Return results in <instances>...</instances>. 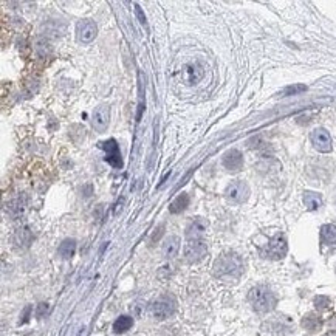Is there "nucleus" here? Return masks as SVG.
<instances>
[{"label":"nucleus","mask_w":336,"mask_h":336,"mask_svg":"<svg viewBox=\"0 0 336 336\" xmlns=\"http://www.w3.org/2000/svg\"><path fill=\"white\" fill-rule=\"evenodd\" d=\"M302 327L307 330V331H312V333H315V331H319L321 330V327H322V319L318 316V315H315V313H309V315H305L304 318H302Z\"/></svg>","instance_id":"17"},{"label":"nucleus","mask_w":336,"mask_h":336,"mask_svg":"<svg viewBox=\"0 0 336 336\" xmlns=\"http://www.w3.org/2000/svg\"><path fill=\"white\" fill-rule=\"evenodd\" d=\"M328 305H330V299L327 296H316L315 297V307L318 310L324 312V310L328 309Z\"/></svg>","instance_id":"24"},{"label":"nucleus","mask_w":336,"mask_h":336,"mask_svg":"<svg viewBox=\"0 0 336 336\" xmlns=\"http://www.w3.org/2000/svg\"><path fill=\"white\" fill-rule=\"evenodd\" d=\"M13 242H14V246L17 249H26L28 246L31 245V242H33V234H31V231L28 230L26 227L19 228L16 231V234H14Z\"/></svg>","instance_id":"14"},{"label":"nucleus","mask_w":336,"mask_h":336,"mask_svg":"<svg viewBox=\"0 0 336 336\" xmlns=\"http://www.w3.org/2000/svg\"><path fill=\"white\" fill-rule=\"evenodd\" d=\"M288 251V245H287V239L284 234H276L270 242L268 245L265 246L264 249V256L267 259H271V260H281L285 257Z\"/></svg>","instance_id":"4"},{"label":"nucleus","mask_w":336,"mask_h":336,"mask_svg":"<svg viewBox=\"0 0 336 336\" xmlns=\"http://www.w3.org/2000/svg\"><path fill=\"white\" fill-rule=\"evenodd\" d=\"M312 144L315 146L316 151L322 152V154H328L331 152L333 146H331V136L330 133L322 129V127H318L312 132Z\"/></svg>","instance_id":"10"},{"label":"nucleus","mask_w":336,"mask_h":336,"mask_svg":"<svg viewBox=\"0 0 336 336\" xmlns=\"http://www.w3.org/2000/svg\"><path fill=\"white\" fill-rule=\"evenodd\" d=\"M132 325H133V319L130 316H127V315H123V316H120L114 322V331L118 333V334L120 333H126L127 330L132 328Z\"/></svg>","instance_id":"22"},{"label":"nucleus","mask_w":336,"mask_h":336,"mask_svg":"<svg viewBox=\"0 0 336 336\" xmlns=\"http://www.w3.org/2000/svg\"><path fill=\"white\" fill-rule=\"evenodd\" d=\"M99 147L105 152L104 160L107 161V164H110L115 169H121L123 167V157H121V151H120V144L117 143L115 138H110L107 141H101Z\"/></svg>","instance_id":"6"},{"label":"nucleus","mask_w":336,"mask_h":336,"mask_svg":"<svg viewBox=\"0 0 336 336\" xmlns=\"http://www.w3.org/2000/svg\"><path fill=\"white\" fill-rule=\"evenodd\" d=\"M31 307H26L25 309V312H23V316H22V321H20V324H25V322H28V319H30V313H31Z\"/></svg>","instance_id":"27"},{"label":"nucleus","mask_w":336,"mask_h":336,"mask_svg":"<svg viewBox=\"0 0 336 336\" xmlns=\"http://www.w3.org/2000/svg\"><path fill=\"white\" fill-rule=\"evenodd\" d=\"M48 304H45V302H41L39 305H38V310H36V318L38 319H42L47 313H48Z\"/></svg>","instance_id":"25"},{"label":"nucleus","mask_w":336,"mask_h":336,"mask_svg":"<svg viewBox=\"0 0 336 336\" xmlns=\"http://www.w3.org/2000/svg\"><path fill=\"white\" fill-rule=\"evenodd\" d=\"M175 309H177V302L172 296H161L158 297L152 307H151V312H152V316L158 321H164L167 318H171L174 313H175Z\"/></svg>","instance_id":"3"},{"label":"nucleus","mask_w":336,"mask_h":336,"mask_svg":"<svg viewBox=\"0 0 336 336\" xmlns=\"http://www.w3.org/2000/svg\"><path fill=\"white\" fill-rule=\"evenodd\" d=\"M245 265L239 254L236 253H223L218 256V259L214 262L212 271L214 276L227 282H234L243 274Z\"/></svg>","instance_id":"1"},{"label":"nucleus","mask_w":336,"mask_h":336,"mask_svg":"<svg viewBox=\"0 0 336 336\" xmlns=\"http://www.w3.org/2000/svg\"><path fill=\"white\" fill-rule=\"evenodd\" d=\"M188 206H189V195H188L186 192H181L178 197L171 203L169 212H171V214H180V212H183Z\"/></svg>","instance_id":"20"},{"label":"nucleus","mask_w":336,"mask_h":336,"mask_svg":"<svg viewBox=\"0 0 336 336\" xmlns=\"http://www.w3.org/2000/svg\"><path fill=\"white\" fill-rule=\"evenodd\" d=\"M304 205L309 211H318L322 206V197L316 192H305L304 194Z\"/></svg>","instance_id":"19"},{"label":"nucleus","mask_w":336,"mask_h":336,"mask_svg":"<svg viewBox=\"0 0 336 336\" xmlns=\"http://www.w3.org/2000/svg\"><path fill=\"white\" fill-rule=\"evenodd\" d=\"M74 253H76V240L74 239H65L58 248V254L65 260L71 259L74 256Z\"/></svg>","instance_id":"18"},{"label":"nucleus","mask_w":336,"mask_h":336,"mask_svg":"<svg viewBox=\"0 0 336 336\" xmlns=\"http://www.w3.org/2000/svg\"><path fill=\"white\" fill-rule=\"evenodd\" d=\"M133 11H135V14H136V17H138L139 22H141L143 25H147V22H146V16H144L141 7H139L138 4H135V5H133Z\"/></svg>","instance_id":"26"},{"label":"nucleus","mask_w":336,"mask_h":336,"mask_svg":"<svg viewBox=\"0 0 336 336\" xmlns=\"http://www.w3.org/2000/svg\"><path fill=\"white\" fill-rule=\"evenodd\" d=\"M221 164L230 172H237V171H240L242 167H243V155L237 149H231V151H228L225 155H223Z\"/></svg>","instance_id":"12"},{"label":"nucleus","mask_w":336,"mask_h":336,"mask_svg":"<svg viewBox=\"0 0 336 336\" xmlns=\"http://www.w3.org/2000/svg\"><path fill=\"white\" fill-rule=\"evenodd\" d=\"M225 197L228 199V202L234 205H242L249 197V188L245 181H240V180L233 181L225 189Z\"/></svg>","instance_id":"7"},{"label":"nucleus","mask_w":336,"mask_h":336,"mask_svg":"<svg viewBox=\"0 0 336 336\" xmlns=\"http://www.w3.org/2000/svg\"><path fill=\"white\" fill-rule=\"evenodd\" d=\"M307 90V86L304 84H297V86H288L287 89H284L282 95L284 96H291V95H297V93H302Z\"/></svg>","instance_id":"23"},{"label":"nucleus","mask_w":336,"mask_h":336,"mask_svg":"<svg viewBox=\"0 0 336 336\" xmlns=\"http://www.w3.org/2000/svg\"><path fill=\"white\" fill-rule=\"evenodd\" d=\"M108 120H110L108 105H99V107L95 108L93 115H92V126L96 132L102 133L108 126Z\"/></svg>","instance_id":"11"},{"label":"nucleus","mask_w":336,"mask_h":336,"mask_svg":"<svg viewBox=\"0 0 336 336\" xmlns=\"http://www.w3.org/2000/svg\"><path fill=\"white\" fill-rule=\"evenodd\" d=\"M180 251V237L169 236L163 243V256L166 259H174Z\"/></svg>","instance_id":"15"},{"label":"nucleus","mask_w":336,"mask_h":336,"mask_svg":"<svg viewBox=\"0 0 336 336\" xmlns=\"http://www.w3.org/2000/svg\"><path fill=\"white\" fill-rule=\"evenodd\" d=\"M181 78L188 86H195L205 78V65L199 61L186 64L181 68Z\"/></svg>","instance_id":"8"},{"label":"nucleus","mask_w":336,"mask_h":336,"mask_svg":"<svg viewBox=\"0 0 336 336\" xmlns=\"http://www.w3.org/2000/svg\"><path fill=\"white\" fill-rule=\"evenodd\" d=\"M208 228V221L202 217H195L194 220H191V223L186 228V237L188 240H195V239H202V236L205 234Z\"/></svg>","instance_id":"13"},{"label":"nucleus","mask_w":336,"mask_h":336,"mask_svg":"<svg viewBox=\"0 0 336 336\" xmlns=\"http://www.w3.org/2000/svg\"><path fill=\"white\" fill-rule=\"evenodd\" d=\"M248 301L257 313H270L277 304L274 293L267 285H257L251 288L248 293Z\"/></svg>","instance_id":"2"},{"label":"nucleus","mask_w":336,"mask_h":336,"mask_svg":"<svg viewBox=\"0 0 336 336\" xmlns=\"http://www.w3.org/2000/svg\"><path fill=\"white\" fill-rule=\"evenodd\" d=\"M321 242L324 246H331L336 249V227L324 225L321 228Z\"/></svg>","instance_id":"16"},{"label":"nucleus","mask_w":336,"mask_h":336,"mask_svg":"<svg viewBox=\"0 0 336 336\" xmlns=\"http://www.w3.org/2000/svg\"><path fill=\"white\" fill-rule=\"evenodd\" d=\"M184 259L189 264H199L202 262L206 254H208V245L203 239H195V240H188L184 245Z\"/></svg>","instance_id":"5"},{"label":"nucleus","mask_w":336,"mask_h":336,"mask_svg":"<svg viewBox=\"0 0 336 336\" xmlns=\"http://www.w3.org/2000/svg\"><path fill=\"white\" fill-rule=\"evenodd\" d=\"M7 211L13 218H19L25 211V202L22 199H14L7 205Z\"/></svg>","instance_id":"21"},{"label":"nucleus","mask_w":336,"mask_h":336,"mask_svg":"<svg viewBox=\"0 0 336 336\" xmlns=\"http://www.w3.org/2000/svg\"><path fill=\"white\" fill-rule=\"evenodd\" d=\"M98 34V26L93 20H82L78 23L76 26V36H78V41L82 42V44H90L92 41H95Z\"/></svg>","instance_id":"9"}]
</instances>
